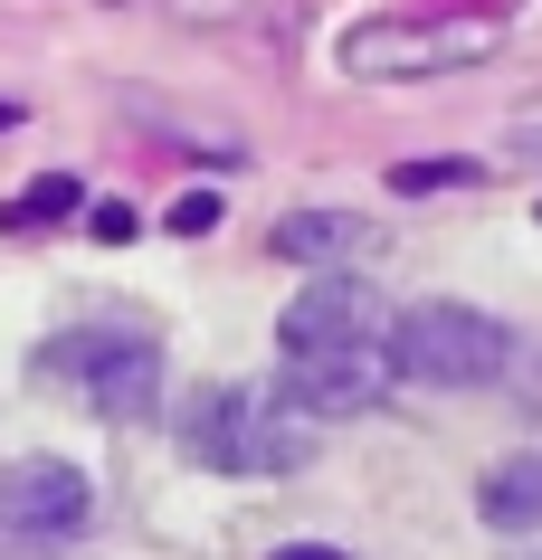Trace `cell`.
<instances>
[{"label": "cell", "instance_id": "13", "mask_svg": "<svg viewBox=\"0 0 542 560\" xmlns=\"http://www.w3.org/2000/svg\"><path fill=\"white\" fill-rule=\"evenodd\" d=\"M276 560H343V551H333V541H286Z\"/></svg>", "mask_w": 542, "mask_h": 560}, {"label": "cell", "instance_id": "11", "mask_svg": "<svg viewBox=\"0 0 542 560\" xmlns=\"http://www.w3.org/2000/svg\"><path fill=\"white\" fill-rule=\"evenodd\" d=\"M87 237H105V247H124V237H143V219L124 200H87Z\"/></svg>", "mask_w": 542, "mask_h": 560}, {"label": "cell", "instance_id": "1", "mask_svg": "<svg viewBox=\"0 0 542 560\" xmlns=\"http://www.w3.org/2000/svg\"><path fill=\"white\" fill-rule=\"evenodd\" d=\"M276 381H286V399L314 418H361L391 399V304H381V285H361V276H343V266H324L314 285H304L286 314H276Z\"/></svg>", "mask_w": 542, "mask_h": 560}, {"label": "cell", "instance_id": "8", "mask_svg": "<svg viewBox=\"0 0 542 560\" xmlns=\"http://www.w3.org/2000/svg\"><path fill=\"white\" fill-rule=\"evenodd\" d=\"M276 257L343 266V257H361V219L353 209H296V219H276Z\"/></svg>", "mask_w": 542, "mask_h": 560}, {"label": "cell", "instance_id": "2", "mask_svg": "<svg viewBox=\"0 0 542 560\" xmlns=\"http://www.w3.org/2000/svg\"><path fill=\"white\" fill-rule=\"evenodd\" d=\"M324 438V418L296 409L286 381H210L181 409V446L210 475H296Z\"/></svg>", "mask_w": 542, "mask_h": 560}, {"label": "cell", "instance_id": "12", "mask_svg": "<svg viewBox=\"0 0 542 560\" xmlns=\"http://www.w3.org/2000/svg\"><path fill=\"white\" fill-rule=\"evenodd\" d=\"M210 229H219V200H210V190L172 200V237H210Z\"/></svg>", "mask_w": 542, "mask_h": 560}, {"label": "cell", "instance_id": "4", "mask_svg": "<svg viewBox=\"0 0 542 560\" xmlns=\"http://www.w3.org/2000/svg\"><path fill=\"white\" fill-rule=\"evenodd\" d=\"M505 48V20H476V10H448V20H353L333 67L361 77V86H391V77H448V67H476Z\"/></svg>", "mask_w": 542, "mask_h": 560}, {"label": "cell", "instance_id": "10", "mask_svg": "<svg viewBox=\"0 0 542 560\" xmlns=\"http://www.w3.org/2000/svg\"><path fill=\"white\" fill-rule=\"evenodd\" d=\"M466 180H476V152H457V162H400L391 190H400V200H419V190H466Z\"/></svg>", "mask_w": 542, "mask_h": 560}, {"label": "cell", "instance_id": "6", "mask_svg": "<svg viewBox=\"0 0 542 560\" xmlns=\"http://www.w3.org/2000/svg\"><path fill=\"white\" fill-rule=\"evenodd\" d=\"M95 523V485L67 456H10L0 466V560H58Z\"/></svg>", "mask_w": 542, "mask_h": 560}, {"label": "cell", "instance_id": "9", "mask_svg": "<svg viewBox=\"0 0 542 560\" xmlns=\"http://www.w3.org/2000/svg\"><path fill=\"white\" fill-rule=\"evenodd\" d=\"M48 219H87V190H77L67 172H38L20 200H0V229H10V237H20V229H48Z\"/></svg>", "mask_w": 542, "mask_h": 560}, {"label": "cell", "instance_id": "5", "mask_svg": "<svg viewBox=\"0 0 542 560\" xmlns=\"http://www.w3.org/2000/svg\"><path fill=\"white\" fill-rule=\"evenodd\" d=\"M514 361V332L476 304H410L391 314V371L419 389H476Z\"/></svg>", "mask_w": 542, "mask_h": 560}, {"label": "cell", "instance_id": "7", "mask_svg": "<svg viewBox=\"0 0 542 560\" xmlns=\"http://www.w3.org/2000/svg\"><path fill=\"white\" fill-rule=\"evenodd\" d=\"M476 513L495 532H542V456H505V466H485Z\"/></svg>", "mask_w": 542, "mask_h": 560}, {"label": "cell", "instance_id": "3", "mask_svg": "<svg viewBox=\"0 0 542 560\" xmlns=\"http://www.w3.org/2000/svg\"><path fill=\"white\" fill-rule=\"evenodd\" d=\"M38 381L77 389L95 418H152L162 409V342L134 324H77L38 352Z\"/></svg>", "mask_w": 542, "mask_h": 560}]
</instances>
